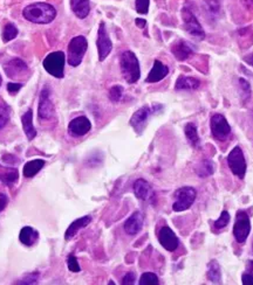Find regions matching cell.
<instances>
[{"label":"cell","instance_id":"obj_30","mask_svg":"<svg viewBox=\"0 0 253 285\" xmlns=\"http://www.w3.org/2000/svg\"><path fill=\"white\" fill-rule=\"evenodd\" d=\"M17 35H18L17 26L12 22L6 23L5 27H4V30H3V35H2L3 41L9 42L11 40H13L14 38H17Z\"/></svg>","mask_w":253,"mask_h":285},{"label":"cell","instance_id":"obj_9","mask_svg":"<svg viewBox=\"0 0 253 285\" xmlns=\"http://www.w3.org/2000/svg\"><path fill=\"white\" fill-rule=\"evenodd\" d=\"M182 18H183V25L185 31H187L189 34H191L192 37L199 39V40H203L205 38V32L199 23L198 19L193 14V12L190 9L184 7V9L182 10Z\"/></svg>","mask_w":253,"mask_h":285},{"label":"cell","instance_id":"obj_36","mask_svg":"<svg viewBox=\"0 0 253 285\" xmlns=\"http://www.w3.org/2000/svg\"><path fill=\"white\" fill-rule=\"evenodd\" d=\"M150 0H136L135 7L140 14H147L149 12Z\"/></svg>","mask_w":253,"mask_h":285},{"label":"cell","instance_id":"obj_33","mask_svg":"<svg viewBox=\"0 0 253 285\" xmlns=\"http://www.w3.org/2000/svg\"><path fill=\"white\" fill-rule=\"evenodd\" d=\"M230 222V214L227 211H223L220 214V216L215 221V228L223 229Z\"/></svg>","mask_w":253,"mask_h":285},{"label":"cell","instance_id":"obj_23","mask_svg":"<svg viewBox=\"0 0 253 285\" xmlns=\"http://www.w3.org/2000/svg\"><path fill=\"white\" fill-rule=\"evenodd\" d=\"M200 87L198 78L191 76H180L176 81V90H197Z\"/></svg>","mask_w":253,"mask_h":285},{"label":"cell","instance_id":"obj_32","mask_svg":"<svg viewBox=\"0 0 253 285\" xmlns=\"http://www.w3.org/2000/svg\"><path fill=\"white\" fill-rule=\"evenodd\" d=\"M138 284L140 285H157V284H160V280H158V277L155 274H153V272H144V274L141 276Z\"/></svg>","mask_w":253,"mask_h":285},{"label":"cell","instance_id":"obj_10","mask_svg":"<svg viewBox=\"0 0 253 285\" xmlns=\"http://www.w3.org/2000/svg\"><path fill=\"white\" fill-rule=\"evenodd\" d=\"M96 46L98 51V60L105 61L113 49V42L110 40L108 32H107L105 22H101L100 27H98Z\"/></svg>","mask_w":253,"mask_h":285},{"label":"cell","instance_id":"obj_46","mask_svg":"<svg viewBox=\"0 0 253 285\" xmlns=\"http://www.w3.org/2000/svg\"><path fill=\"white\" fill-rule=\"evenodd\" d=\"M242 3L246 9H253V0H242Z\"/></svg>","mask_w":253,"mask_h":285},{"label":"cell","instance_id":"obj_28","mask_svg":"<svg viewBox=\"0 0 253 285\" xmlns=\"http://www.w3.org/2000/svg\"><path fill=\"white\" fill-rule=\"evenodd\" d=\"M196 174L199 178H208L215 172V163L210 159H204L196 166Z\"/></svg>","mask_w":253,"mask_h":285},{"label":"cell","instance_id":"obj_43","mask_svg":"<svg viewBox=\"0 0 253 285\" xmlns=\"http://www.w3.org/2000/svg\"><path fill=\"white\" fill-rule=\"evenodd\" d=\"M9 203V197H7L6 194L0 193V212H3Z\"/></svg>","mask_w":253,"mask_h":285},{"label":"cell","instance_id":"obj_24","mask_svg":"<svg viewBox=\"0 0 253 285\" xmlns=\"http://www.w3.org/2000/svg\"><path fill=\"white\" fill-rule=\"evenodd\" d=\"M184 133L188 141L190 142V145L193 146V148H199L200 138L198 136V130H197L195 123H189V124L185 125Z\"/></svg>","mask_w":253,"mask_h":285},{"label":"cell","instance_id":"obj_45","mask_svg":"<svg viewBox=\"0 0 253 285\" xmlns=\"http://www.w3.org/2000/svg\"><path fill=\"white\" fill-rule=\"evenodd\" d=\"M244 61H245V62H246L248 66L253 67V53H251V54L246 55V56H245V58H244Z\"/></svg>","mask_w":253,"mask_h":285},{"label":"cell","instance_id":"obj_19","mask_svg":"<svg viewBox=\"0 0 253 285\" xmlns=\"http://www.w3.org/2000/svg\"><path fill=\"white\" fill-rule=\"evenodd\" d=\"M134 193H135L137 199L147 201L153 196V188L147 180L137 179L134 184Z\"/></svg>","mask_w":253,"mask_h":285},{"label":"cell","instance_id":"obj_40","mask_svg":"<svg viewBox=\"0 0 253 285\" xmlns=\"http://www.w3.org/2000/svg\"><path fill=\"white\" fill-rule=\"evenodd\" d=\"M21 88H22L21 83H9V84H7V92H9L11 95L17 94Z\"/></svg>","mask_w":253,"mask_h":285},{"label":"cell","instance_id":"obj_25","mask_svg":"<svg viewBox=\"0 0 253 285\" xmlns=\"http://www.w3.org/2000/svg\"><path fill=\"white\" fill-rule=\"evenodd\" d=\"M39 237L38 232L33 229L32 227H23L20 232V235H19V240L22 244L27 245V247H31L35 242H37Z\"/></svg>","mask_w":253,"mask_h":285},{"label":"cell","instance_id":"obj_4","mask_svg":"<svg viewBox=\"0 0 253 285\" xmlns=\"http://www.w3.org/2000/svg\"><path fill=\"white\" fill-rule=\"evenodd\" d=\"M197 196V192L193 187H190V186H184V187H181L177 189L173 194V201L172 204V209L173 212H184L189 209L193 205Z\"/></svg>","mask_w":253,"mask_h":285},{"label":"cell","instance_id":"obj_29","mask_svg":"<svg viewBox=\"0 0 253 285\" xmlns=\"http://www.w3.org/2000/svg\"><path fill=\"white\" fill-rule=\"evenodd\" d=\"M43 166H45V160L42 159L31 160L25 165V167H23V176L26 178H33L35 174H38L41 171Z\"/></svg>","mask_w":253,"mask_h":285},{"label":"cell","instance_id":"obj_26","mask_svg":"<svg viewBox=\"0 0 253 285\" xmlns=\"http://www.w3.org/2000/svg\"><path fill=\"white\" fill-rule=\"evenodd\" d=\"M19 173L17 168L4 167L0 165V180L6 185H13L18 180Z\"/></svg>","mask_w":253,"mask_h":285},{"label":"cell","instance_id":"obj_39","mask_svg":"<svg viewBox=\"0 0 253 285\" xmlns=\"http://www.w3.org/2000/svg\"><path fill=\"white\" fill-rule=\"evenodd\" d=\"M135 280H136L135 274H134V272H128V274H125V276L123 277V279H122V284L133 285V284H135Z\"/></svg>","mask_w":253,"mask_h":285},{"label":"cell","instance_id":"obj_13","mask_svg":"<svg viewBox=\"0 0 253 285\" xmlns=\"http://www.w3.org/2000/svg\"><path fill=\"white\" fill-rule=\"evenodd\" d=\"M92 129V123L86 116H79L70 121L68 132L73 137H82L88 133Z\"/></svg>","mask_w":253,"mask_h":285},{"label":"cell","instance_id":"obj_48","mask_svg":"<svg viewBox=\"0 0 253 285\" xmlns=\"http://www.w3.org/2000/svg\"><path fill=\"white\" fill-rule=\"evenodd\" d=\"M2 83H3V78H2V75H0V86H2Z\"/></svg>","mask_w":253,"mask_h":285},{"label":"cell","instance_id":"obj_34","mask_svg":"<svg viewBox=\"0 0 253 285\" xmlns=\"http://www.w3.org/2000/svg\"><path fill=\"white\" fill-rule=\"evenodd\" d=\"M10 116L11 110L9 106L5 104L0 105V129H3L7 124V122L10 121Z\"/></svg>","mask_w":253,"mask_h":285},{"label":"cell","instance_id":"obj_42","mask_svg":"<svg viewBox=\"0 0 253 285\" xmlns=\"http://www.w3.org/2000/svg\"><path fill=\"white\" fill-rule=\"evenodd\" d=\"M242 283L244 285H253V274L245 272L242 276Z\"/></svg>","mask_w":253,"mask_h":285},{"label":"cell","instance_id":"obj_20","mask_svg":"<svg viewBox=\"0 0 253 285\" xmlns=\"http://www.w3.org/2000/svg\"><path fill=\"white\" fill-rule=\"evenodd\" d=\"M90 222H92V217H90L89 215L82 216V217H80V219L75 220L74 222L70 223L68 229H67V231H66L65 239H66V240L73 239V237H74L75 235H77L78 233L80 232L82 228H86L87 225H88Z\"/></svg>","mask_w":253,"mask_h":285},{"label":"cell","instance_id":"obj_8","mask_svg":"<svg viewBox=\"0 0 253 285\" xmlns=\"http://www.w3.org/2000/svg\"><path fill=\"white\" fill-rule=\"evenodd\" d=\"M210 128L213 138L219 141L226 140L231 134V126L221 113H215L211 117Z\"/></svg>","mask_w":253,"mask_h":285},{"label":"cell","instance_id":"obj_44","mask_svg":"<svg viewBox=\"0 0 253 285\" xmlns=\"http://www.w3.org/2000/svg\"><path fill=\"white\" fill-rule=\"evenodd\" d=\"M135 23H136V26H138V28H144L145 25H147V21L144 20V19H136L135 20Z\"/></svg>","mask_w":253,"mask_h":285},{"label":"cell","instance_id":"obj_27","mask_svg":"<svg viewBox=\"0 0 253 285\" xmlns=\"http://www.w3.org/2000/svg\"><path fill=\"white\" fill-rule=\"evenodd\" d=\"M207 277L213 284H221V270L220 265L217 261H211V262L208 264Z\"/></svg>","mask_w":253,"mask_h":285},{"label":"cell","instance_id":"obj_21","mask_svg":"<svg viewBox=\"0 0 253 285\" xmlns=\"http://www.w3.org/2000/svg\"><path fill=\"white\" fill-rule=\"evenodd\" d=\"M21 122H22L23 132H25L26 137L29 138V140L34 139L35 136H37V130H35L33 125V110L32 109L27 110V112L22 115Z\"/></svg>","mask_w":253,"mask_h":285},{"label":"cell","instance_id":"obj_37","mask_svg":"<svg viewBox=\"0 0 253 285\" xmlns=\"http://www.w3.org/2000/svg\"><path fill=\"white\" fill-rule=\"evenodd\" d=\"M67 265H68V269L72 272H79L81 270L80 265H79V262L77 260V257L74 255H69L68 260H67Z\"/></svg>","mask_w":253,"mask_h":285},{"label":"cell","instance_id":"obj_38","mask_svg":"<svg viewBox=\"0 0 253 285\" xmlns=\"http://www.w3.org/2000/svg\"><path fill=\"white\" fill-rule=\"evenodd\" d=\"M208 4V11L212 14H217L219 12V3L218 0H207Z\"/></svg>","mask_w":253,"mask_h":285},{"label":"cell","instance_id":"obj_3","mask_svg":"<svg viewBox=\"0 0 253 285\" xmlns=\"http://www.w3.org/2000/svg\"><path fill=\"white\" fill-rule=\"evenodd\" d=\"M65 62H66V55L63 51H53L47 55L43 60L42 65L43 68L52 76L57 78H62L65 76Z\"/></svg>","mask_w":253,"mask_h":285},{"label":"cell","instance_id":"obj_5","mask_svg":"<svg viewBox=\"0 0 253 285\" xmlns=\"http://www.w3.org/2000/svg\"><path fill=\"white\" fill-rule=\"evenodd\" d=\"M88 48V41L84 35L73 38L68 45V63L72 67H78L84 60V56Z\"/></svg>","mask_w":253,"mask_h":285},{"label":"cell","instance_id":"obj_17","mask_svg":"<svg viewBox=\"0 0 253 285\" xmlns=\"http://www.w3.org/2000/svg\"><path fill=\"white\" fill-rule=\"evenodd\" d=\"M4 69H5L7 76L11 78H17L22 76V75L29 70V67H27L26 63L20 60V59H13V60L7 62L6 65L4 66Z\"/></svg>","mask_w":253,"mask_h":285},{"label":"cell","instance_id":"obj_12","mask_svg":"<svg viewBox=\"0 0 253 285\" xmlns=\"http://www.w3.org/2000/svg\"><path fill=\"white\" fill-rule=\"evenodd\" d=\"M158 242L165 250L175 251L180 245V240L171 228L162 227L158 232Z\"/></svg>","mask_w":253,"mask_h":285},{"label":"cell","instance_id":"obj_47","mask_svg":"<svg viewBox=\"0 0 253 285\" xmlns=\"http://www.w3.org/2000/svg\"><path fill=\"white\" fill-rule=\"evenodd\" d=\"M246 272H250V274H253V261H247V267H246Z\"/></svg>","mask_w":253,"mask_h":285},{"label":"cell","instance_id":"obj_11","mask_svg":"<svg viewBox=\"0 0 253 285\" xmlns=\"http://www.w3.org/2000/svg\"><path fill=\"white\" fill-rule=\"evenodd\" d=\"M54 115V105L50 101V90L48 87H45L41 90L40 98H39L38 116L41 121L50 120Z\"/></svg>","mask_w":253,"mask_h":285},{"label":"cell","instance_id":"obj_35","mask_svg":"<svg viewBox=\"0 0 253 285\" xmlns=\"http://www.w3.org/2000/svg\"><path fill=\"white\" fill-rule=\"evenodd\" d=\"M239 87H240V92H242L243 100L246 101L251 95L250 83H248L246 80H244V78H239Z\"/></svg>","mask_w":253,"mask_h":285},{"label":"cell","instance_id":"obj_16","mask_svg":"<svg viewBox=\"0 0 253 285\" xmlns=\"http://www.w3.org/2000/svg\"><path fill=\"white\" fill-rule=\"evenodd\" d=\"M124 232L128 235H137L143 228V215L141 212H135L124 222Z\"/></svg>","mask_w":253,"mask_h":285},{"label":"cell","instance_id":"obj_18","mask_svg":"<svg viewBox=\"0 0 253 285\" xmlns=\"http://www.w3.org/2000/svg\"><path fill=\"white\" fill-rule=\"evenodd\" d=\"M168 74H169L168 66H165L164 63H162L160 60H156L155 62H154L153 68H151V70H150V73L148 74L147 78H145V82L157 83L167 77Z\"/></svg>","mask_w":253,"mask_h":285},{"label":"cell","instance_id":"obj_22","mask_svg":"<svg viewBox=\"0 0 253 285\" xmlns=\"http://www.w3.org/2000/svg\"><path fill=\"white\" fill-rule=\"evenodd\" d=\"M70 9L79 19H85L90 12L89 0H70Z\"/></svg>","mask_w":253,"mask_h":285},{"label":"cell","instance_id":"obj_15","mask_svg":"<svg viewBox=\"0 0 253 285\" xmlns=\"http://www.w3.org/2000/svg\"><path fill=\"white\" fill-rule=\"evenodd\" d=\"M171 53L176 58V60L185 61L195 53V47L185 40H177L171 46Z\"/></svg>","mask_w":253,"mask_h":285},{"label":"cell","instance_id":"obj_1","mask_svg":"<svg viewBox=\"0 0 253 285\" xmlns=\"http://www.w3.org/2000/svg\"><path fill=\"white\" fill-rule=\"evenodd\" d=\"M22 15L27 21L46 25L52 22L57 17V10L50 4L35 3L26 6L22 11Z\"/></svg>","mask_w":253,"mask_h":285},{"label":"cell","instance_id":"obj_41","mask_svg":"<svg viewBox=\"0 0 253 285\" xmlns=\"http://www.w3.org/2000/svg\"><path fill=\"white\" fill-rule=\"evenodd\" d=\"M38 272H33V274H30L25 277V279L22 280V282H19V284H33L37 282L38 279Z\"/></svg>","mask_w":253,"mask_h":285},{"label":"cell","instance_id":"obj_2","mask_svg":"<svg viewBox=\"0 0 253 285\" xmlns=\"http://www.w3.org/2000/svg\"><path fill=\"white\" fill-rule=\"evenodd\" d=\"M120 67H121V73L123 75L124 80L133 84L136 83L141 77V68H140V62L136 55L130 50H125L122 53L120 58Z\"/></svg>","mask_w":253,"mask_h":285},{"label":"cell","instance_id":"obj_6","mask_svg":"<svg viewBox=\"0 0 253 285\" xmlns=\"http://www.w3.org/2000/svg\"><path fill=\"white\" fill-rule=\"evenodd\" d=\"M227 165L229 168L231 169V172L235 174L236 177H238L239 179H244L245 174H246V160H245V156L243 150L239 146H236L231 150V152L227 156Z\"/></svg>","mask_w":253,"mask_h":285},{"label":"cell","instance_id":"obj_31","mask_svg":"<svg viewBox=\"0 0 253 285\" xmlns=\"http://www.w3.org/2000/svg\"><path fill=\"white\" fill-rule=\"evenodd\" d=\"M123 87L122 86H114L110 88L109 90V100L114 102V103H117L122 100V97H123Z\"/></svg>","mask_w":253,"mask_h":285},{"label":"cell","instance_id":"obj_7","mask_svg":"<svg viewBox=\"0 0 253 285\" xmlns=\"http://www.w3.org/2000/svg\"><path fill=\"white\" fill-rule=\"evenodd\" d=\"M251 233V220L246 212L239 211L236 215V222L233 225V235L238 243L243 244L246 242L248 235Z\"/></svg>","mask_w":253,"mask_h":285},{"label":"cell","instance_id":"obj_14","mask_svg":"<svg viewBox=\"0 0 253 285\" xmlns=\"http://www.w3.org/2000/svg\"><path fill=\"white\" fill-rule=\"evenodd\" d=\"M151 113H153V109L148 105H144L133 115L132 118H130V125L135 129V131L137 133H141L143 131Z\"/></svg>","mask_w":253,"mask_h":285}]
</instances>
